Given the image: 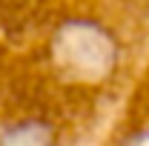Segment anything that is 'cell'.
I'll return each mask as SVG.
<instances>
[{"mask_svg": "<svg viewBox=\"0 0 149 146\" xmlns=\"http://www.w3.org/2000/svg\"><path fill=\"white\" fill-rule=\"evenodd\" d=\"M60 63L83 80L109 77L118 66L120 46L109 29L97 20H69L57 35Z\"/></svg>", "mask_w": 149, "mask_h": 146, "instance_id": "6da1fadb", "label": "cell"}]
</instances>
